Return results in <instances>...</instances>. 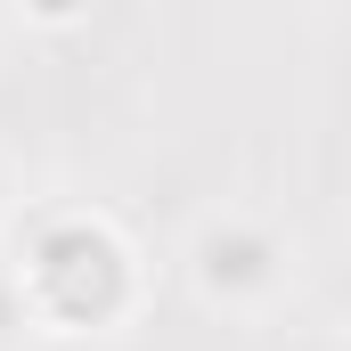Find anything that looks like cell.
Instances as JSON below:
<instances>
[{"label": "cell", "mask_w": 351, "mask_h": 351, "mask_svg": "<svg viewBox=\"0 0 351 351\" xmlns=\"http://www.w3.org/2000/svg\"><path fill=\"white\" fill-rule=\"evenodd\" d=\"M196 286L213 302H262L286 286V262L254 221H204L196 229Z\"/></svg>", "instance_id": "6da1fadb"}, {"label": "cell", "mask_w": 351, "mask_h": 351, "mask_svg": "<svg viewBox=\"0 0 351 351\" xmlns=\"http://www.w3.org/2000/svg\"><path fill=\"white\" fill-rule=\"evenodd\" d=\"M0 204H8V180H0Z\"/></svg>", "instance_id": "7a4b0ae2"}]
</instances>
